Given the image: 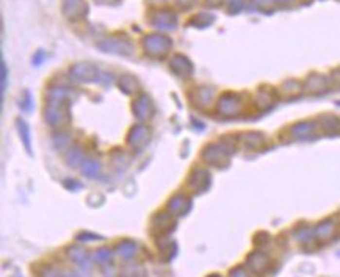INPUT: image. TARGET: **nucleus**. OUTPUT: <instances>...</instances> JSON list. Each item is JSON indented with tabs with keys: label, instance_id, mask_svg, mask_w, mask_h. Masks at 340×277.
<instances>
[{
	"label": "nucleus",
	"instance_id": "nucleus-11",
	"mask_svg": "<svg viewBox=\"0 0 340 277\" xmlns=\"http://www.w3.org/2000/svg\"><path fill=\"white\" fill-rule=\"evenodd\" d=\"M229 277H250V274H248V271H246L243 266H238L235 269H232Z\"/></svg>",
	"mask_w": 340,
	"mask_h": 277
},
{
	"label": "nucleus",
	"instance_id": "nucleus-7",
	"mask_svg": "<svg viewBox=\"0 0 340 277\" xmlns=\"http://www.w3.org/2000/svg\"><path fill=\"white\" fill-rule=\"evenodd\" d=\"M111 257H113V254L110 249H107V247H101V249H97L94 252V260L99 261V263H108Z\"/></svg>",
	"mask_w": 340,
	"mask_h": 277
},
{
	"label": "nucleus",
	"instance_id": "nucleus-10",
	"mask_svg": "<svg viewBox=\"0 0 340 277\" xmlns=\"http://www.w3.org/2000/svg\"><path fill=\"white\" fill-rule=\"evenodd\" d=\"M41 277H66V276H63V273H60L58 269L47 266V268H46V271L41 274Z\"/></svg>",
	"mask_w": 340,
	"mask_h": 277
},
{
	"label": "nucleus",
	"instance_id": "nucleus-12",
	"mask_svg": "<svg viewBox=\"0 0 340 277\" xmlns=\"http://www.w3.org/2000/svg\"><path fill=\"white\" fill-rule=\"evenodd\" d=\"M19 132H22V137H24V141H25V146L28 147V132H27V125L24 122H20L19 121Z\"/></svg>",
	"mask_w": 340,
	"mask_h": 277
},
{
	"label": "nucleus",
	"instance_id": "nucleus-1",
	"mask_svg": "<svg viewBox=\"0 0 340 277\" xmlns=\"http://www.w3.org/2000/svg\"><path fill=\"white\" fill-rule=\"evenodd\" d=\"M176 227V221L168 213H157L151 221V232L157 238H165Z\"/></svg>",
	"mask_w": 340,
	"mask_h": 277
},
{
	"label": "nucleus",
	"instance_id": "nucleus-14",
	"mask_svg": "<svg viewBox=\"0 0 340 277\" xmlns=\"http://www.w3.org/2000/svg\"><path fill=\"white\" fill-rule=\"evenodd\" d=\"M66 277H77L75 274H69V276H66Z\"/></svg>",
	"mask_w": 340,
	"mask_h": 277
},
{
	"label": "nucleus",
	"instance_id": "nucleus-9",
	"mask_svg": "<svg viewBox=\"0 0 340 277\" xmlns=\"http://www.w3.org/2000/svg\"><path fill=\"white\" fill-rule=\"evenodd\" d=\"M79 241H83V243H88V241H99V240H102L101 235H96V233H89V232H82L79 233V235L75 237Z\"/></svg>",
	"mask_w": 340,
	"mask_h": 277
},
{
	"label": "nucleus",
	"instance_id": "nucleus-8",
	"mask_svg": "<svg viewBox=\"0 0 340 277\" xmlns=\"http://www.w3.org/2000/svg\"><path fill=\"white\" fill-rule=\"evenodd\" d=\"M312 235H315L312 229H309V227H304V229H300L298 232L295 233V237L298 238V241H301V243H306V241H309L310 238H312Z\"/></svg>",
	"mask_w": 340,
	"mask_h": 277
},
{
	"label": "nucleus",
	"instance_id": "nucleus-2",
	"mask_svg": "<svg viewBox=\"0 0 340 277\" xmlns=\"http://www.w3.org/2000/svg\"><path fill=\"white\" fill-rule=\"evenodd\" d=\"M248 266L256 274H264L270 268V259H268L265 252L254 251L252 254L248 255Z\"/></svg>",
	"mask_w": 340,
	"mask_h": 277
},
{
	"label": "nucleus",
	"instance_id": "nucleus-4",
	"mask_svg": "<svg viewBox=\"0 0 340 277\" xmlns=\"http://www.w3.org/2000/svg\"><path fill=\"white\" fill-rule=\"evenodd\" d=\"M69 259L74 261L75 265H79L80 268H85L88 269L91 265H89V255L87 254V251H83L82 247L79 246H72L69 249Z\"/></svg>",
	"mask_w": 340,
	"mask_h": 277
},
{
	"label": "nucleus",
	"instance_id": "nucleus-6",
	"mask_svg": "<svg viewBox=\"0 0 340 277\" xmlns=\"http://www.w3.org/2000/svg\"><path fill=\"white\" fill-rule=\"evenodd\" d=\"M116 251H118L119 255H121V257L132 259L137 252V243H135V241H132V240H125V241H123V243H119L116 246Z\"/></svg>",
	"mask_w": 340,
	"mask_h": 277
},
{
	"label": "nucleus",
	"instance_id": "nucleus-3",
	"mask_svg": "<svg viewBox=\"0 0 340 277\" xmlns=\"http://www.w3.org/2000/svg\"><path fill=\"white\" fill-rule=\"evenodd\" d=\"M168 208H169V211L173 213V215L185 216L187 213L190 211V208H191V202H190L188 197L179 194V196H174L171 201H169Z\"/></svg>",
	"mask_w": 340,
	"mask_h": 277
},
{
	"label": "nucleus",
	"instance_id": "nucleus-13",
	"mask_svg": "<svg viewBox=\"0 0 340 277\" xmlns=\"http://www.w3.org/2000/svg\"><path fill=\"white\" fill-rule=\"evenodd\" d=\"M207 277H221V276H218V274H212V276H207Z\"/></svg>",
	"mask_w": 340,
	"mask_h": 277
},
{
	"label": "nucleus",
	"instance_id": "nucleus-5",
	"mask_svg": "<svg viewBox=\"0 0 340 277\" xmlns=\"http://www.w3.org/2000/svg\"><path fill=\"white\" fill-rule=\"evenodd\" d=\"M334 230H336V223L332 221V219H326V221L320 223L315 227L314 233H315V237L318 240H328V238L332 237Z\"/></svg>",
	"mask_w": 340,
	"mask_h": 277
}]
</instances>
